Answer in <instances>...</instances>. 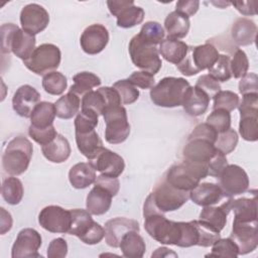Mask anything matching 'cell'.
<instances>
[{"label":"cell","instance_id":"6da1fadb","mask_svg":"<svg viewBox=\"0 0 258 258\" xmlns=\"http://www.w3.org/2000/svg\"><path fill=\"white\" fill-rule=\"evenodd\" d=\"M143 217L144 229L151 238L164 245L178 246L181 239V223L166 219L154 205L150 194L143 205Z\"/></svg>","mask_w":258,"mask_h":258},{"label":"cell","instance_id":"7a4b0ae2","mask_svg":"<svg viewBox=\"0 0 258 258\" xmlns=\"http://www.w3.org/2000/svg\"><path fill=\"white\" fill-rule=\"evenodd\" d=\"M33 153L32 143L23 136L11 139L2 155V166L6 173L17 176L26 171Z\"/></svg>","mask_w":258,"mask_h":258},{"label":"cell","instance_id":"3957f363","mask_svg":"<svg viewBox=\"0 0 258 258\" xmlns=\"http://www.w3.org/2000/svg\"><path fill=\"white\" fill-rule=\"evenodd\" d=\"M35 35L24 31L13 23L1 25V52H13L17 57L26 60L34 51Z\"/></svg>","mask_w":258,"mask_h":258},{"label":"cell","instance_id":"277c9868","mask_svg":"<svg viewBox=\"0 0 258 258\" xmlns=\"http://www.w3.org/2000/svg\"><path fill=\"white\" fill-rule=\"evenodd\" d=\"M189 86L188 81L183 78L165 77L150 89V100L158 107H179Z\"/></svg>","mask_w":258,"mask_h":258},{"label":"cell","instance_id":"5b68a950","mask_svg":"<svg viewBox=\"0 0 258 258\" xmlns=\"http://www.w3.org/2000/svg\"><path fill=\"white\" fill-rule=\"evenodd\" d=\"M208 175V166L182 160L170 166L164 174V179L177 189L190 191Z\"/></svg>","mask_w":258,"mask_h":258},{"label":"cell","instance_id":"8992f818","mask_svg":"<svg viewBox=\"0 0 258 258\" xmlns=\"http://www.w3.org/2000/svg\"><path fill=\"white\" fill-rule=\"evenodd\" d=\"M218 56V48L210 42L188 46L186 56L176 68L185 77H191L204 70H209L216 62Z\"/></svg>","mask_w":258,"mask_h":258},{"label":"cell","instance_id":"52a82bcc","mask_svg":"<svg viewBox=\"0 0 258 258\" xmlns=\"http://www.w3.org/2000/svg\"><path fill=\"white\" fill-rule=\"evenodd\" d=\"M128 51L133 64L140 70L148 72L154 76L161 69L162 61L156 45L143 41L138 34L131 38L128 45Z\"/></svg>","mask_w":258,"mask_h":258},{"label":"cell","instance_id":"ba28073f","mask_svg":"<svg viewBox=\"0 0 258 258\" xmlns=\"http://www.w3.org/2000/svg\"><path fill=\"white\" fill-rule=\"evenodd\" d=\"M106 123L105 139L110 144H120L124 142L130 134V124L128 122L127 111L122 105L109 106L103 112Z\"/></svg>","mask_w":258,"mask_h":258},{"label":"cell","instance_id":"9c48e42d","mask_svg":"<svg viewBox=\"0 0 258 258\" xmlns=\"http://www.w3.org/2000/svg\"><path fill=\"white\" fill-rule=\"evenodd\" d=\"M61 52L58 46L52 43H42L38 45L30 57L23 60L24 66L38 76H44L54 72L59 67Z\"/></svg>","mask_w":258,"mask_h":258},{"label":"cell","instance_id":"30bf717a","mask_svg":"<svg viewBox=\"0 0 258 258\" xmlns=\"http://www.w3.org/2000/svg\"><path fill=\"white\" fill-rule=\"evenodd\" d=\"M150 195L156 208L163 214L178 210L189 199V191L175 188L164 178L156 184Z\"/></svg>","mask_w":258,"mask_h":258},{"label":"cell","instance_id":"8fae6325","mask_svg":"<svg viewBox=\"0 0 258 258\" xmlns=\"http://www.w3.org/2000/svg\"><path fill=\"white\" fill-rule=\"evenodd\" d=\"M217 178L223 196L229 199L242 195L249 188L248 174L237 164H228Z\"/></svg>","mask_w":258,"mask_h":258},{"label":"cell","instance_id":"7c38bea8","mask_svg":"<svg viewBox=\"0 0 258 258\" xmlns=\"http://www.w3.org/2000/svg\"><path fill=\"white\" fill-rule=\"evenodd\" d=\"M240 113L239 133L249 142L258 139V101L253 97H244L237 107Z\"/></svg>","mask_w":258,"mask_h":258},{"label":"cell","instance_id":"4fadbf2b","mask_svg":"<svg viewBox=\"0 0 258 258\" xmlns=\"http://www.w3.org/2000/svg\"><path fill=\"white\" fill-rule=\"evenodd\" d=\"M257 221H233L230 238L236 243L239 255L253 252L258 245Z\"/></svg>","mask_w":258,"mask_h":258},{"label":"cell","instance_id":"5bb4252c","mask_svg":"<svg viewBox=\"0 0 258 258\" xmlns=\"http://www.w3.org/2000/svg\"><path fill=\"white\" fill-rule=\"evenodd\" d=\"M38 223L50 233H69L72 223L71 211L55 205L47 206L40 211Z\"/></svg>","mask_w":258,"mask_h":258},{"label":"cell","instance_id":"9a60e30c","mask_svg":"<svg viewBox=\"0 0 258 258\" xmlns=\"http://www.w3.org/2000/svg\"><path fill=\"white\" fill-rule=\"evenodd\" d=\"M42 244L41 235L32 228H24L19 231L11 249L12 258L42 257L38 249Z\"/></svg>","mask_w":258,"mask_h":258},{"label":"cell","instance_id":"2e32d148","mask_svg":"<svg viewBox=\"0 0 258 258\" xmlns=\"http://www.w3.org/2000/svg\"><path fill=\"white\" fill-rule=\"evenodd\" d=\"M19 19L22 29L35 35L47 27L49 23V14L41 5L37 3H29L21 9Z\"/></svg>","mask_w":258,"mask_h":258},{"label":"cell","instance_id":"e0dca14e","mask_svg":"<svg viewBox=\"0 0 258 258\" xmlns=\"http://www.w3.org/2000/svg\"><path fill=\"white\" fill-rule=\"evenodd\" d=\"M109 42V31L100 23L89 25L83 31L80 44L82 49L91 55L100 53Z\"/></svg>","mask_w":258,"mask_h":258},{"label":"cell","instance_id":"ac0fdd59","mask_svg":"<svg viewBox=\"0 0 258 258\" xmlns=\"http://www.w3.org/2000/svg\"><path fill=\"white\" fill-rule=\"evenodd\" d=\"M40 102V94L30 85L20 86L12 97V108L20 117L30 118L35 106Z\"/></svg>","mask_w":258,"mask_h":258},{"label":"cell","instance_id":"d6986e66","mask_svg":"<svg viewBox=\"0 0 258 258\" xmlns=\"http://www.w3.org/2000/svg\"><path fill=\"white\" fill-rule=\"evenodd\" d=\"M217 149L215 144L205 139H190L187 140L186 144L182 149V158L183 160L207 165L212 159Z\"/></svg>","mask_w":258,"mask_h":258},{"label":"cell","instance_id":"ffe728a7","mask_svg":"<svg viewBox=\"0 0 258 258\" xmlns=\"http://www.w3.org/2000/svg\"><path fill=\"white\" fill-rule=\"evenodd\" d=\"M105 240L108 246L118 248L122 237L129 231H138L139 223L135 220L117 217L105 223Z\"/></svg>","mask_w":258,"mask_h":258},{"label":"cell","instance_id":"44dd1931","mask_svg":"<svg viewBox=\"0 0 258 258\" xmlns=\"http://www.w3.org/2000/svg\"><path fill=\"white\" fill-rule=\"evenodd\" d=\"M92 162L96 170L101 174L113 177L120 176L125 168L123 157L107 148H104Z\"/></svg>","mask_w":258,"mask_h":258},{"label":"cell","instance_id":"7402d4cb","mask_svg":"<svg viewBox=\"0 0 258 258\" xmlns=\"http://www.w3.org/2000/svg\"><path fill=\"white\" fill-rule=\"evenodd\" d=\"M211 98L198 87L189 86L184 94L182 107L185 113L192 117H199L206 113L209 108Z\"/></svg>","mask_w":258,"mask_h":258},{"label":"cell","instance_id":"603a6c76","mask_svg":"<svg viewBox=\"0 0 258 258\" xmlns=\"http://www.w3.org/2000/svg\"><path fill=\"white\" fill-rule=\"evenodd\" d=\"M112 199L113 195L108 189L101 185L95 184L87 196L86 208L92 215H104L111 208Z\"/></svg>","mask_w":258,"mask_h":258},{"label":"cell","instance_id":"cb8c5ba5","mask_svg":"<svg viewBox=\"0 0 258 258\" xmlns=\"http://www.w3.org/2000/svg\"><path fill=\"white\" fill-rule=\"evenodd\" d=\"M223 191L219 184L213 182L199 183L189 191V199L198 206H213L221 201Z\"/></svg>","mask_w":258,"mask_h":258},{"label":"cell","instance_id":"d4e9b609","mask_svg":"<svg viewBox=\"0 0 258 258\" xmlns=\"http://www.w3.org/2000/svg\"><path fill=\"white\" fill-rule=\"evenodd\" d=\"M97 178L96 168L93 162H79L73 165L69 171V180L73 187L83 189L93 184Z\"/></svg>","mask_w":258,"mask_h":258},{"label":"cell","instance_id":"484cf974","mask_svg":"<svg viewBox=\"0 0 258 258\" xmlns=\"http://www.w3.org/2000/svg\"><path fill=\"white\" fill-rule=\"evenodd\" d=\"M79 151L89 160H94L105 148L96 130L85 133H75Z\"/></svg>","mask_w":258,"mask_h":258},{"label":"cell","instance_id":"4316f807","mask_svg":"<svg viewBox=\"0 0 258 258\" xmlns=\"http://www.w3.org/2000/svg\"><path fill=\"white\" fill-rule=\"evenodd\" d=\"M233 40L241 46L253 44L256 40L257 25L255 22L246 17H240L235 20L231 28Z\"/></svg>","mask_w":258,"mask_h":258},{"label":"cell","instance_id":"83f0119b","mask_svg":"<svg viewBox=\"0 0 258 258\" xmlns=\"http://www.w3.org/2000/svg\"><path fill=\"white\" fill-rule=\"evenodd\" d=\"M41 152L48 161L61 163L68 160L72 149L69 140L61 134H57L51 142L41 146Z\"/></svg>","mask_w":258,"mask_h":258},{"label":"cell","instance_id":"f1b7e54d","mask_svg":"<svg viewBox=\"0 0 258 258\" xmlns=\"http://www.w3.org/2000/svg\"><path fill=\"white\" fill-rule=\"evenodd\" d=\"M158 51L166 61L177 66L186 56L188 45L181 40L166 37L159 44Z\"/></svg>","mask_w":258,"mask_h":258},{"label":"cell","instance_id":"f546056e","mask_svg":"<svg viewBox=\"0 0 258 258\" xmlns=\"http://www.w3.org/2000/svg\"><path fill=\"white\" fill-rule=\"evenodd\" d=\"M189 26V18L175 10L170 12L164 20V28L167 32V37L173 39L185 37L188 33Z\"/></svg>","mask_w":258,"mask_h":258},{"label":"cell","instance_id":"4dcf8cb0","mask_svg":"<svg viewBox=\"0 0 258 258\" xmlns=\"http://www.w3.org/2000/svg\"><path fill=\"white\" fill-rule=\"evenodd\" d=\"M119 248L124 257L141 258L146 251L144 239L139 235L138 231H129L121 239Z\"/></svg>","mask_w":258,"mask_h":258},{"label":"cell","instance_id":"1f68e13d","mask_svg":"<svg viewBox=\"0 0 258 258\" xmlns=\"http://www.w3.org/2000/svg\"><path fill=\"white\" fill-rule=\"evenodd\" d=\"M56 116L54 104L46 101L39 102L30 116V125L35 128H46L53 125Z\"/></svg>","mask_w":258,"mask_h":258},{"label":"cell","instance_id":"d6a6232c","mask_svg":"<svg viewBox=\"0 0 258 258\" xmlns=\"http://www.w3.org/2000/svg\"><path fill=\"white\" fill-rule=\"evenodd\" d=\"M56 117L60 119H71L79 113L81 108V99L78 95L68 92L54 103Z\"/></svg>","mask_w":258,"mask_h":258},{"label":"cell","instance_id":"836d02e7","mask_svg":"<svg viewBox=\"0 0 258 258\" xmlns=\"http://www.w3.org/2000/svg\"><path fill=\"white\" fill-rule=\"evenodd\" d=\"M70 211L72 215V223L68 234L77 236L80 239L91 229L95 221L92 218V214L89 213L88 210L73 209Z\"/></svg>","mask_w":258,"mask_h":258},{"label":"cell","instance_id":"e575fe53","mask_svg":"<svg viewBox=\"0 0 258 258\" xmlns=\"http://www.w3.org/2000/svg\"><path fill=\"white\" fill-rule=\"evenodd\" d=\"M74 84L70 88V92L83 97L87 93L93 91L94 88L101 85V79L90 72H81L73 77Z\"/></svg>","mask_w":258,"mask_h":258},{"label":"cell","instance_id":"d590c367","mask_svg":"<svg viewBox=\"0 0 258 258\" xmlns=\"http://www.w3.org/2000/svg\"><path fill=\"white\" fill-rule=\"evenodd\" d=\"M111 106L107 95L102 88L96 91H91L82 97L81 107L82 109H89L98 114V116L103 115V112L107 107Z\"/></svg>","mask_w":258,"mask_h":258},{"label":"cell","instance_id":"8d00e7d4","mask_svg":"<svg viewBox=\"0 0 258 258\" xmlns=\"http://www.w3.org/2000/svg\"><path fill=\"white\" fill-rule=\"evenodd\" d=\"M145 16L143 8L136 6L134 1L124 7L116 16L117 25L121 28H131L140 24Z\"/></svg>","mask_w":258,"mask_h":258},{"label":"cell","instance_id":"74e56055","mask_svg":"<svg viewBox=\"0 0 258 258\" xmlns=\"http://www.w3.org/2000/svg\"><path fill=\"white\" fill-rule=\"evenodd\" d=\"M1 194L4 201L12 206L18 205L24 194V188L21 180L13 175L6 177L2 182Z\"/></svg>","mask_w":258,"mask_h":258},{"label":"cell","instance_id":"f35d334b","mask_svg":"<svg viewBox=\"0 0 258 258\" xmlns=\"http://www.w3.org/2000/svg\"><path fill=\"white\" fill-rule=\"evenodd\" d=\"M41 85L43 90L47 94L52 96H58V95H61L67 89L68 80L63 74L57 71H54L42 77Z\"/></svg>","mask_w":258,"mask_h":258},{"label":"cell","instance_id":"ab89813d","mask_svg":"<svg viewBox=\"0 0 258 258\" xmlns=\"http://www.w3.org/2000/svg\"><path fill=\"white\" fill-rule=\"evenodd\" d=\"M228 213L225 211L223 206L204 207L200 214V220L209 223L211 226L215 227L218 231H222L227 224Z\"/></svg>","mask_w":258,"mask_h":258},{"label":"cell","instance_id":"60d3db41","mask_svg":"<svg viewBox=\"0 0 258 258\" xmlns=\"http://www.w3.org/2000/svg\"><path fill=\"white\" fill-rule=\"evenodd\" d=\"M138 35L143 41L152 45H157L164 39L165 31L160 23L156 21H147L142 25Z\"/></svg>","mask_w":258,"mask_h":258},{"label":"cell","instance_id":"b9f144b4","mask_svg":"<svg viewBox=\"0 0 258 258\" xmlns=\"http://www.w3.org/2000/svg\"><path fill=\"white\" fill-rule=\"evenodd\" d=\"M199 233L198 246L210 247L221 238V232L203 220H194Z\"/></svg>","mask_w":258,"mask_h":258},{"label":"cell","instance_id":"7bdbcfd3","mask_svg":"<svg viewBox=\"0 0 258 258\" xmlns=\"http://www.w3.org/2000/svg\"><path fill=\"white\" fill-rule=\"evenodd\" d=\"M206 256L236 258L239 256V249L236 243L230 237L220 238L212 245L211 253Z\"/></svg>","mask_w":258,"mask_h":258},{"label":"cell","instance_id":"ee69618b","mask_svg":"<svg viewBox=\"0 0 258 258\" xmlns=\"http://www.w3.org/2000/svg\"><path fill=\"white\" fill-rule=\"evenodd\" d=\"M98 114L89 109H82L75 118V133H85L98 126Z\"/></svg>","mask_w":258,"mask_h":258},{"label":"cell","instance_id":"f6af8a7d","mask_svg":"<svg viewBox=\"0 0 258 258\" xmlns=\"http://www.w3.org/2000/svg\"><path fill=\"white\" fill-rule=\"evenodd\" d=\"M231 58L227 54H219L216 62L208 70L209 75L217 80L219 83L228 82L232 78L231 73Z\"/></svg>","mask_w":258,"mask_h":258},{"label":"cell","instance_id":"bcb514c9","mask_svg":"<svg viewBox=\"0 0 258 258\" xmlns=\"http://www.w3.org/2000/svg\"><path fill=\"white\" fill-rule=\"evenodd\" d=\"M113 88L118 92L123 105H130L136 102L140 95L138 89L128 79L117 81L113 84Z\"/></svg>","mask_w":258,"mask_h":258},{"label":"cell","instance_id":"7dc6e473","mask_svg":"<svg viewBox=\"0 0 258 258\" xmlns=\"http://www.w3.org/2000/svg\"><path fill=\"white\" fill-rule=\"evenodd\" d=\"M206 123L211 125L219 134L231 128V114L224 109H214L207 117Z\"/></svg>","mask_w":258,"mask_h":258},{"label":"cell","instance_id":"c3c4849f","mask_svg":"<svg viewBox=\"0 0 258 258\" xmlns=\"http://www.w3.org/2000/svg\"><path fill=\"white\" fill-rule=\"evenodd\" d=\"M214 109H224L228 112L235 110L239 105V96L232 91H219L213 97Z\"/></svg>","mask_w":258,"mask_h":258},{"label":"cell","instance_id":"681fc988","mask_svg":"<svg viewBox=\"0 0 258 258\" xmlns=\"http://www.w3.org/2000/svg\"><path fill=\"white\" fill-rule=\"evenodd\" d=\"M238 133L234 129H228L227 131L220 133L215 142V147L221 153L227 155L235 150L238 144Z\"/></svg>","mask_w":258,"mask_h":258},{"label":"cell","instance_id":"f907efd6","mask_svg":"<svg viewBox=\"0 0 258 258\" xmlns=\"http://www.w3.org/2000/svg\"><path fill=\"white\" fill-rule=\"evenodd\" d=\"M230 66L232 77L235 79H241L244 75H246L249 69V60L245 51L242 49H237L233 54Z\"/></svg>","mask_w":258,"mask_h":258},{"label":"cell","instance_id":"816d5d0a","mask_svg":"<svg viewBox=\"0 0 258 258\" xmlns=\"http://www.w3.org/2000/svg\"><path fill=\"white\" fill-rule=\"evenodd\" d=\"M181 223V239L178 247L188 248L192 246H198L199 243V233L194 221L180 222Z\"/></svg>","mask_w":258,"mask_h":258},{"label":"cell","instance_id":"f5cc1de1","mask_svg":"<svg viewBox=\"0 0 258 258\" xmlns=\"http://www.w3.org/2000/svg\"><path fill=\"white\" fill-rule=\"evenodd\" d=\"M28 134L32 140L42 146L51 142L58 133L53 125L46 128H35L30 125L28 128Z\"/></svg>","mask_w":258,"mask_h":258},{"label":"cell","instance_id":"db71d44e","mask_svg":"<svg viewBox=\"0 0 258 258\" xmlns=\"http://www.w3.org/2000/svg\"><path fill=\"white\" fill-rule=\"evenodd\" d=\"M218 135L219 133L211 125H209L208 123H200L194 128L191 133L188 135L187 140L200 138V139L208 140L213 144H215L218 138Z\"/></svg>","mask_w":258,"mask_h":258},{"label":"cell","instance_id":"11a10c76","mask_svg":"<svg viewBox=\"0 0 258 258\" xmlns=\"http://www.w3.org/2000/svg\"><path fill=\"white\" fill-rule=\"evenodd\" d=\"M129 82L132 83L136 88H140L143 90L151 89L155 85L154 76L145 71H138L132 73L129 78Z\"/></svg>","mask_w":258,"mask_h":258},{"label":"cell","instance_id":"9f6ffc18","mask_svg":"<svg viewBox=\"0 0 258 258\" xmlns=\"http://www.w3.org/2000/svg\"><path fill=\"white\" fill-rule=\"evenodd\" d=\"M196 87L204 91L210 98H213L215 94H217L219 91H221V85L220 83L215 80L213 77L208 75H202L197 80Z\"/></svg>","mask_w":258,"mask_h":258},{"label":"cell","instance_id":"6f0895ef","mask_svg":"<svg viewBox=\"0 0 258 258\" xmlns=\"http://www.w3.org/2000/svg\"><path fill=\"white\" fill-rule=\"evenodd\" d=\"M228 165V160L225 154L220 151H216L212 159L208 163V175L218 177L222 170Z\"/></svg>","mask_w":258,"mask_h":258},{"label":"cell","instance_id":"680465c9","mask_svg":"<svg viewBox=\"0 0 258 258\" xmlns=\"http://www.w3.org/2000/svg\"><path fill=\"white\" fill-rule=\"evenodd\" d=\"M68 254V243L63 238H55L48 244L46 255L48 258H63Z\"/></svg>","mask_w":258,"mask_h":258},{"label":"cell","instance_id":"91938a15","mask_svg":"<svg viewBox=\"0 0 258 258\" xmlns=\"http://www.w3.org/2000/svg\"><path fill=\"white\" fill-rule=\"evenodd\" d=\"M240 94L258 93V77L255 73H247L239 81Z\"/></svg>","mask_w":258,"mask_h":258},{"label":"cell","instance_id":"94428289","mask_svg":"<svg viewBox=\"0 0 258 258\" xmlns=\"http://www.w3.org/2000/svg\"><path fill=\"white\" fill-rule=\"evenodd\" d=\"M105 237V229L97 222L91 227V229L80 238V240L87 245H95L100 243Z\"/></svg>","mask_w":258,"mask_h":258},{"label":"cell","instance_id":"6125c7cd","mask_svg":"<svg viewBox=\"0 0 258 258\" xmlns=\"http://www.w3.org/2000/svg\"><path fill=\"white\" fill-rule=\"evenodd\" d=\"M94 184H98V185L105 187L113 195V197L117 196V194L119 192V189H120V181H119L118 177L108 176V175H104V174L98 175Z\"/></svg>","mask_w":258,"mask_h":258},{"label":"cell","instance_id":"be15d7a7","mask_svg":"<svg viewBox=\"0 0 258 258\" xmlns=\"http://www.w3.org/2000/svg\"><path fill=\"white\" fill-rule=\"evenodd\" d=\"M200 7V1L198 0H179L175 4V11L184 14L188 18L195 15Z\"/></svg>","mask_w":258,"mask_h":258},{"label":"cell","instance_id":"e7e4bbea","mask_svg":"<svg viewBox=\"0 0 258 258\" xmlns=\"http://www.w3.org/2000/svg\"><path fill=\"white\" fill-rule=\"evenodd\" d=\"M231 4L243 15H256V1H236Z\"/></svg>","mask_w":258,"mask_h":258},{"label":"cell","instance_id":"03108f58","mask_svg":"<svg viewBox=\"0 0 258 258\" xmlns=\"http://www.w3.org/2000/svg\"><path fill=\"white\" fill-rule=\"evenodd\" d=\"M1 218H0V234L4 235L5 233L9 232L12 228V217L9 212H7L4 208L0 209Z\"/></svg>","mask_w":258,"mask_h":258},{"label":"cell","instance_id":"003e7915","mask_svg":"<svg viewBox=\"0 0 258 258\" xmlns=\"http://www.w3.org/2000/svg\"><path fill=\"white\" fill-rule=\"evenodd\" d=\"M168 256L177 257V254L174 253L172 250L166 248V247L157 248V249L151 254V257H168Z\"/></svg>","mask_w":258,"mask_h":258}]
</instances>
